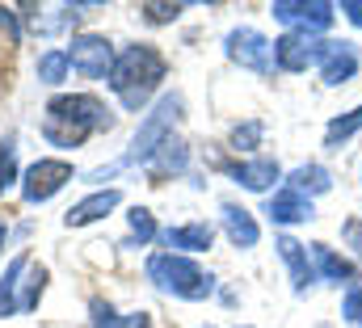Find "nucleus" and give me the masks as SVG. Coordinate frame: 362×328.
Here are the masks:
<instances>
[{"mask_svg":"<svg viewBox=\"0 0 362 328\" xmlns=\"http://www.w3.org/2000/svg\"><path fill=\"white\" fill-rule=\"evenodd\" d=\"M13 181H17V148H13V139H8V144L0 148V194H4Z\"/></svg>","mask_w":362,"mask_h":328,"instance_id":"obj_23","label":"nucleus"},{"mask_svg":"<svg viewBox=\"0 0 362 328\" xmlns=\"http://www.w3.org/2000/svg\"><path fill=\"white\" fill-rule=\"evenodd\" d=\"M118 206V189H101V194H93L85 202H76L72 211H68V228H85L93 219H101V215H110Z\"/></svg>","mask_w":362,"mask_h":328,"instance_id":"obj_13","label":"nucleus"},{"mask_svg":"<svg viewBox=\"0 0 362 328\" xmlns=\"http://www.w3.org/2000/svg\"><path fill=\"white\" fill-rule=\"evenodd\" d=\"M131 232H135V240H139V245H148V240L156 236V223H152V215L135 206V211H131Z\"/></svg>","mask_w":362,"mask_h":328,"instance_id":"obj_26","label":"nucleus"},{"mask_svg":"<svg viewBox=\"0 0 362 328\" xmlns=\"http://www.w3.org/2000/svg\"><path fill=\"white\" fill-rule=\"evenodd\" d=\"M42 282H47V269H30V282H25V295H21V312H34L38 308V295H42Z\"/></svg>","mask_w":362,"mask_h":328,"instance_id":"obj_24","label":"nucleus"},{"mask_svg":"<svg viewBox=\"0 0 362 328\" xmlns=\"http://www.w3.org/2000/svg\"><path fill=\"white\" fill-rule=\"evenodd\" d=\"M148 278H152L160 291L177 295V299H206V295L215 291L211 274H202L189 257H177V252H156V257L148 261Z\"/></svg>","mask_w":362,"mask_h":328,"instance_id":"obj_3","label":"nucleus"},{"mask_svg":"<svg viewBox=\"0 0 362 328\" xmlns=\"http://www.w3.org/2000/svg\"><path fill=\"white\" fill-rule=\"evenodd\" d=\"M312 252H316V265H320L325 278H333V282H354V265H350L346 257H337L333 248H325V245H312Z\"/></svg>","mask_w":362,"mask_h":328,"instance_id":"obj_20","label":"nucleus"},{"mask_svg":"<svg viewBox=\"0 0 362 328\" xmlns=\"http://www.w3.org/2000/svg\"><path fill=\"white\" fill-rule=\"evenodd\" d=\"M341 316H346V324L362 328V286H354V291L346 295V303H341Z\"/></svg>","mask_w":362,"mask_h":328,"instance_id":"obj_27","label":"nucleus"},{"mask_svg":"<svg viewBox=\"0 0 362 328\" xmlns=\"http://www.w3.org/2000/svg\"><path fill=\"white\" fill-rule=\"evenodd\" d=\"M68 64L81 76H89V81H101V76L110 81V72H114V47L105 38H97V34H81V38H72Z\"/></svg>","mask_w":362,"mask_h":328,"instance_id":"obj_6","label":"nucleus"},{"mask_svg":"<svg viewBox=\"0 0 362 328\" xmlns=\"http://www.w3.org/2000/svg\"><path fill=\"white\" fill-rule=\"evenodd\" d=\"M346 240H350V248L362 257V219H350V223H346Z\"/></svg>","mask_w":362,"mask_h":328,"instance_id":"obj_31","label":"nucleus"},{"mask_svg":"<svg viewBox=\"0 0 362 328\" xmlns=\"http://www.w3.org/2000/svg\"><path fill=\"white\" fill-rule=\"evenodd\" d=\"M257 139H262V122H245V127H236V131H232V144H236V148H245V152H249V148H257Z\"/></svg>","mask_w":362,"mask_h":328,"instance_id":"obj_29","label":"nucleus"},{"mask_svg":"<svg viewBox=\"0 0 362 328\" xmlns=\"http://www.w3.org/2000/svg\"><path fill=\"white\" fill-rule=\"evenodd\" d=\"M211 240H215L211 223H185V228L165 232V245L169 248H185V252H202V248H211Z\"/></svg>","mask_w":362,"mask_h":328,"instance_id":"obj_16","label":"nucleus"},{"mask_svg":"<svg viewBox=\"0 0 362 328\" xmlns=\"http://www.w3.org/2000/svg\"><path fill=\"white\" fill-rule=\"evenodd\" d=\"M223 228H228V236H232V245L236 248H253L257 245V223H253V215H249L245 206L223 202Z\"/></svg>","mask_w":362,"mask_h":328,"instance_id":"obj_12","label":"nucleus"},{"mask_svg":"<svg viewBox=\"0 0 362 328\" xmlns=\"http://www.w3.org/2000/svg\"><path fill=\"white\" fill-rule=\"evenodd\" d=\"M185 160H189L185 144L169 135V139L160 144V152H156V156H152L148 164H152V172H156V177H165V172H181V168H185Z\"/></svg>","mask_w":362,"mask_h":328,"instance_id":"obj_19","label":"nucleus"},{"mask_svg":"<svg viewBox=\"0 0 362 328\" xmlns=\"http://www.w3.org/2000/svg\"><path fill=\"white\" fill-rule=\"evenodd\" d=\"M144 13H148V21L165 25V21H173V17L181 13V4H144Z\"/></svg>","mask_w":362,"mask_h":328,"instance_id":"obj_30","label":"nucleus"},{"mask_svg":"<svg viewBox=\"0 0 362 328\" xmlns=\"http://www.w3.org/2000/svg\"><path fill=\"white\" fill-rule=\"evenodd\" d=\"M177 110H181V97H165V101L156 105V114H148V122L139 127V135H135V144H131V152H127L122 164H148L152 160V156L160 152V144L169 139V127H173Z\"/></svg>","mask_w":362,"mask_h":328,"instance_id":"obj_4","label":"nucleus"},{"mask_svg":"<svg viewBox=\"0 0 362 328\" xmlns=\"http://www.w3.org/2000/svg\"><path fill=\"white\" fill-rule=\"evenodd\" d=\"M110 127H114L110 110H105L97 97H89V93L55 97V101L47 105V118H42V135H47V144H55V148H81L93 131H110Z\"/></svg>","mask_w":362,"mask_h":328,"instance_id":"obj_1","label":"nucleus"},{"mask_svg":"<svg viewBox=\"0 0 362 328\" xmlns=\"http://www.w3.org/2000/svg\"><path fill=\"white\" fill-rule=\"evenodd\" d=\"M68 181H72V164L68 160H38V164H30L25 181H21V194H25V202H47Z\"/></svg>","mask_w":362,"mask_h":328,"instance_id":"obj_8","label":"nucleus"},{"mask_svg":"<svg viewBox=\"0 0 362 328\" xmlns=\"http://www.w3.org/2000/svg\"><path fill=\"white\" fill-rule=\"evenodd\" d=\"M354 131H362V105H358V110H350L346 118H333V122H329V131H325V139H329V148H337V144H341V139H350Z\"/></svg>","mask_w":362,"mask_h":328,"instance_id":"obj_21","label":"nucleus"},{"mask_svg":"<svg viewBox=\"0 0 362 328\" xmlns=\"http://www.w3.org/2000/svg\"><path fill=\"white\" fill-rule=\"evenodd\" d=\"M358 72V51L350 42H329V55H325V84H346Z\"/></svg>","mask_w":362,"mask_h":328,"instance_id":"obj_10","label":"nucleus"},{"mask_svg":"<svg viewBox=\"0 0 362 328\" xmlns=\"http://www.w3.org/2000/svg\"><path fill=\"white\" fill-rule=\"evenodd\" d=\"M160 81H165V59L152 47H127L114 59V72H110V88L118 93V101L127 110H139L156 93Z\"/></svg>","mask_w":362,"mask_h":328,"instance_id":"obj_2","label":"nucleus"},{"mask_svg":"<svg viewBox=\"0 0 362 328\" xmlns=\"http://www.w3.org/2000/svg\"><path fill=\"white\" fill-rule=\"evenodd\" d=\"M329 55V42H320L316 34H308V30H291V34H282L278 42H274V64L282 68V72H308L316 59H325Z\"/></svg>","mask_w":362,"mask_h":328,"instance_id":"obj_5","label":"nucleus"},{"mask_svg":"<svg viewBox=\"0 0 362 328\" xmlns=\"http://www.w3.org/2000/svg\"><path fill=\"white\" fill-rule=\"evenodd\" d=\"M0 30H8V38H17V21H13L8 8H0Z\"/></svg>","mask_w":362,"mask_h":328,"instance_id":"obj_33","label":"nucleus"},{"mask_svg":"<svg viewBox=\"0 0 362 328\" xmlns=\"http://www.w3.org/2000/svg\"><path fill=\"white\" fill-rule=\"evenodd\" d=\"M245 189H270L274 181H278V164L274 160H249V164H232L228 168Z\"/></svg>","mask_w":362,"mask_h":328,"instance_id":"obj_15","label":"nucleus"},{"mask_svg":"<svg viewBox=\"0 0 362 328\" xmlns=\"http://www.w3.org/2000/svg\"><path fill=\"white\" fill-rule=\"evenodd\" d=\"M329 185H333V177H329V168H325V164H303V168H295V172H291V185H286V189H295V194L312 198V194H325Z\"/></svg>","mask_w":362,"mask_h":328,"instance_id":"obj_17","label":"nucleus"},{"mask_svg":"<svg viewBox=\"0 0 362 328\" xmlns=\"http://www.w3.org/2000/svg\"><path fill=\"white\" fill-rule=\"evenodd\" d=\"M228 59L249 68V72H270L274 68V42H266L257 30H232L228 34Z\"/></svg>","mask_w":362,"mask_h":328,"instance_id":"obj_7","label":"nucleus"},{"mask_svg":"<svg viewBox=\"0 0 362 328\" xmlns=\"http://www.w3.org/2000/svg\"><path fill=\"white\" fill-rule=\"evenodd\" d=\"M341 13H346L354 25H362V0H346V4H341Z\"/></svg>","mask_w":362,"mask_h":328,"instance_id":"obj_32","label":"nucleus"},{"mask_svg":"<svg viewBox=\"0 0 362 328\" xmlns=\"http://www.w3.org/2000/svg\"><path fill=\"white\" fill-rule=\"evenodd\" d=\"M68 25H76V8H55V17H47V21H38V30H42V34H55V30H68Z\"/></svg>","mask_w":362,"mask_h":328,"instance_id":"obj_28","label":"nucleus"},{"mask_svg":"<svg viewBox=\"0 0 362 328\" xmlns=\"http://www.w3.org/2000/svg\"><path fill=\"white\" fill-rule=\"evenodd\" d=\"M278 252H282V261H286V269H291V286L303 295L308 286H312V265H308V252L299 240H291V236H282L278 240Z\"/></svg>","mask_w":362,"mask_h":328,"instance_id":"obj_14","label":"nucleus"},{"mask_svg":"<svg viewBox=\"0 0 362 328\" xmlns=\"http://www.w3.org/2000/svg\"><path fill=\"white\" fill-rule=\"evenodd\" d=\"M30 269V261L25 257H13L8 261V269H4V278H0V316H13L17 308H21V299H17V278Z\"/></svg>","mask_w":362,"mask_h":328,"instance_id":"obj_18","label":"nucleus"},{"mask_svg":"<svg viewBox=\"0 0 362 328\" xmlns=\"http://www.w3.org/2000/svg\"><path fill=\"white\" fill-rule=\"evenodd\" d=\"M97 328H148L144 316H114L110 308H97Z\"/></svg>","mask_w":362,"mask_h":328,"instance_id":"obj_25","label":"nucleus"},{"mask_svg":"<svg viewBox=\"0 0 362 328\" xmlns=\"http://www.w3.org/2000/svg\"><path fill=\"white\" fill-rule=\"evenodd\" d=\"M0 248H4V223H0Z\"/></svg>","mask_w":362,"mask_h":328,"instance_id":"obj_34","label":"nucleus"},{"mask_svg":"<svg viewBox=\"0 0 362 328\" xmlns=\"http://www.w3.org/2000/svg\"><path fill=\"white\" fill-rule=\"evenodd\" d=\"M64 76H68V55H64V51H47V55L38 59V81L59 84Z\"/></svg>","mask_w":362,"mask_h":328,"instance_id":"obj_22","label":"nucleus"},{"mask_svg":"<svg viewBox=\"0 0 362 328\" xmlns=\"http://www.w3.org/2000/svg\"><path fill=\"white\" fill-rule=\"evenodd\" d=\"M278 21H286V25H299V30H329L333 25V4H325V0H274L270 8Z\"/></svg>","mask_w":362,"mask_h":328,"instance_id":"obj_9","label":"nucleus"},{"mask_svg":"<svg viewBox=\"0 0 362 328\" xmlns=\"http://www.w3.org/2000/svg\"><path fill=\"white\" fill-rule=\"evenodd\" d=\"M266 215H270L274 223H303V219H312V198H303L295 189H282V194L270 198V211Z\"/></svg>","mask_w":362,"mask_h":328,"instance_id":"obj_11","label":"nucleus"}]
</instances>
